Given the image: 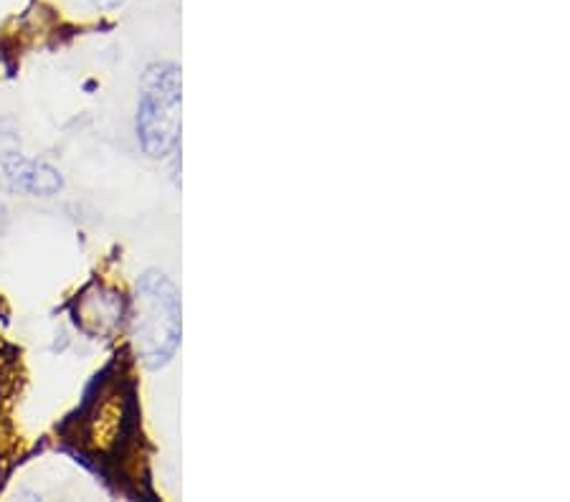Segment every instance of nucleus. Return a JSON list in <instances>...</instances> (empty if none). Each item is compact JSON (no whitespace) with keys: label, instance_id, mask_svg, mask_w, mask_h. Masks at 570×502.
Instances as JSON below:
<instances>
[{"label":"nucleus","instance_id":"obj_5","mask_svg":"<svg viewBox=\"0 0 570 502\" xmlns=\"http://www.w3.org/2000/svg\"><path fill=\"white\" fill-rule=\"evenodd\" d=\"M91 6L97 8V11H105V13H112L117 8L125 6V0H89Z\"/></svg>","mask_w":570,"mask_h":502},{"label":"nucleus","instance_id":"obj_1","mask_svg":"<svg viewBox=\"0 0 570 502\" xmlns=\"http://www.w3.org/2000/svg\"><path fill=\"white\" fill-rule=\"evenodd\" d=\"M132 343L147 368H163L180 343V299L160 272H145L137 282Z\"/></svg>","mask_w":570,"mask_h":502},{"label":"nucleus","instance_id":"obj_4","mask_svg":"<svg viewBox=\"0 0 570 502\" xmlns=\"http://www.w3.org/2000/svg\"><path fill=\"white\" fill-rule=\"evenodd\" d=\"M99 297V305L95 297L85 299V313H81V323H85L87 331H95V333H105V331H112L117 325V317L122 315V303H117L115 295H97Z\"/></svg>","mask_w":570,"mask_h":502},{"label":"nucleus","instance_id":"obj_2","mask_svg":"<svg viewBox=\"0 0 570 502\" xmlns=\"http://www.w3.org/2000/svg\"><path fill=\"white\" fill-rule=\"evenodd\" d=\"M180 135V69L176 63H153L145 71L137 107V137L150 158L176 150Z\"/></svg>","mask_w":570,"mask_h":502},{"label":"nucleus","instance_id":"obj_3","mask_svg":"<svg viewBox=\"0 0 570 502\" xmlns=\"http://www.w3.org/2000/svg\"><path fill=\"white\" fill-rule=\"evenodd\" d=\"M0 170H3V178L11 183V188L21 190V194L53 196L63 186L59 170L46 166V163L26 160L16 150V145L13 148L0 150Z\"/></svg>","mask_w":570,"mask_h":502}]
</instances>
